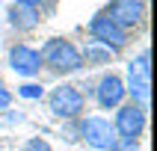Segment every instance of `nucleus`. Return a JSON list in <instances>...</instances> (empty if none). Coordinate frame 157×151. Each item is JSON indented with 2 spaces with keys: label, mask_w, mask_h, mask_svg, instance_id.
Wrapping results in <instances>:
<instances>
[{
  "label": "nucleus",
  "mask_w": 157,
  "mask_h": 151,
  "mask_svg": "<svg viewBox=\"0 0 157 151\" xmlns=\"http://www.w3.org/2000/svg\"><path fill=\"white\" fill-rule=\"evenodd\" d=\"M39 56H42V65L53 68L56 74H74V71L83 68L80 51L68 42V39H59V36H56V39H48V42L42 44Z\"/></svg>",
  "instance_id": "nucleus-1"
},
{
  "label": "nucleus",
  "mask_w": 157,
  "mask_h": 151,
  "mask_svg": "<svg viewBox=\"0 0 157 151\" xmlns=\"http://www.w3.org/2000/svg\"><path fill=\"white\" fill-rule=\"evenodd\" d=\"M48 104H51V113L65 119V122H74L83 115L86 110V98L80 92L77 86H71V83H59V86L51 89V95H48Z\"/></svg>",
  "instance_id": "nucleus-2"
},
{
  "label": "nucleus",
  "mask_w": 157,
  "mask_h": 151,
  "mask_svg": "<svg viewBox=\"0 0 157 151\" xmlns=\"http://www.w3.org/2000/svg\"><path fill=\"white\" fill-rule=\"evenodd\" d=\"M77 136L86 142L89 148H95V151L113 148V142L119 139L116 130H113V122L104 119V115H83V119L77 122Z\"/></svg>",
  "instance_id": "nucleus-3"
},
{
  "label": "nucleus",
  "mask_w": 157,
  "mask_h": 151,
  "mask_svg": "<svg viewBox=\"0 0 157 151\" xmlns=\"http://www.w3.org/2000/svg\"><path fill=\"white\" fill-rule=\"evenodd\" d=\"M145 107L140 104H119L116 107V115H113V130L119 139H128V142H136L145 133Z\"/></svg>",
  "instance_id": "nucleus-4"
},
{
  "label": "nucleus",
  "mask_w": 157,
  "mask_h": 151,
  "mask_svg": "<svg viewBox=\"0 0 157 151\" xmlns=\"http://www.w3.org/2000/svg\"><path fill=\"white\" fill-rule=\"evenodd\" d=\"M86 30H89V36H92L98 44L110 47L113 53H116V51H122L124 44H128V30H122V27L116 24V21H110L104 12H98V15H92V18H89Z\"/></svg>",
  "instance_id": "nucleus-5"
},
{
  "label": "nucleus",
  "mask_w": 157,
  "mask_h": 151,
  "mask_svg": "<svg viewBox=\"0 0 157 151\" xmlns=\"http://www.w3.org/2000/svg\"><path fill=\"white\" fill-rule=\"evenodd\" d=\"M95 101L101 110H116L119 104H124V80L122 74H116V71H107L101 74V80L95 83Z\"/></svg>",
  "instance_id": "nucleus-6"
},
{
  "label": "nucleus",
  "mask_w": 157,
  "mask_h": 151,
  "mask_svg": "<svg viewBox=\"0 0 157 151\" xmlns=\"http://www.w3.org/2000/svg\"><path fill=\"white\" fill-rule=\"evenodd\" d=\"M104 15L110 21H116L122 30H131L145 15V0H110L107 9H104Z\"/></svg>",
  "instance_id": "nucleus-7"
},
{
  "label": "nucleus",
  "mask_w": 157,
  "mask_h": 151,
  "mask_svg": "<svg viewBox=\"0 0 157 151\" xmlns=\"http://www.w3.org/2000/svg\"><path fill=\"white\" fill-rule=\"evenodd\" d=\"M124 95H131V104H140V107H148V98H151V74L136 65V62H128V74H124Z\"/></svg>",
  "instance_id": "nucleus-8"
},
{
  "label": "nucleus",
  "mask_w": 157,
  "mask_h": 151,
  "mask_svg": "<svg viewBox=\"0 0 157 151\" xmlns=\"http://www.w3.org/2000/svg\"><path fill=\"white\" fill-rule=\"evenodd\" d=\"M9 68L15 71L18 77H36L39 71H42V56L36 47L30 44H12L9 47Z\"/></svg>",
  "instance_id": "nucleus-9"
},
{
  "label": "nucleus",
  "mask_w": 157,
  "mask_h": 151,
  "mask_svg": "<svg viewBox=\"0 0 157 151\" xmlns=\"http://www.w3.org/2000/svg\"><path fill=\"white\" fill-rule=\"evenodd\" d=\"M39 9L36 6H21V3H12L9 9V24L15 27V30H33L39 27Z\"/></svg>",
  "instance_id": "nucleus-10"
},
{
  "label": "nucleus",
  "mask_w": 157,
  "mask_h": 151,
  "mask_svg": "<svg viewBox=\"0 0 157 151\" xmlns=\"http://www.w3.org/2000/svg\"><path fill=\"white\" fill-rule=\"evenodd\" d=\"M80 59H83V65H107V62L113 59V51L104 47V44H98L95 39H89L86 47L80 51Z\"/></svg>",
  "instance_id": "nucleus-11"
},
{
  "label": "nucleus",
  "mask_w": 157,
  "mask_h": 151,
  "mask_svg": "<svg viewBox=\"0 0 157 151\" xmlns=\"http://www.w3.org/2000/svg\"><path fill=\"white\" fill-rule=\"evenodd\" d=\"M18 95L27 98V101H42L44 89L39 86V83H33V80H27V83H21V86H18Z\"/></svg>",
  "instance_id": "nucleus-12"
},
{
  "label": "nucleus",
  "mask_w": 157,
  "mask_h": 151,
  "mask_svg": "<svg viewBox=\"0 0 157 151\" xmlns=\"http://www.w3.org/2000/svg\"><path fill=\"white\" fill-rule=\"evenodd\" d=\"M24 151H53L51 145H48V139H42V136H33V139L24 142Z\"/></svg>",
  "instance_id": "nucleus-13"
},
{
  "label": "nucleus",
  "mask_w": 157,
  "mask_h": 151,
  "mask_svg": "<svg viewBox=\"0 0 157 151\" xmlns=\"http://www.w3.org/2000/svg\"><path fill=\"white\" fill-rule=\"evenodd\" d=\"M107 151H140V148H136V142H128V139H116V142H113V148H107Z\"/></svg>",
  "instance_id": "nucleus-14"
},
{
  "label": "nucleus",
  "mask_w": 157,
  "mask_h": 151,
  "mask_svg": "<svg viewBox=\"0 0 157 151\" xmlns=\"http://www.w3.org/2000/svg\"><path fill=\"white\" fill-rule=\"evenodd\" d=\"M9 104H12V92L6 86H0V110H6Z\"/></svg>",
  "instance_id": "nucleus-15"
},
{
  "label": "nucleus",
  "mask_w": 157,
  "mask_h": 151,
  "mask_svg": "<svg viewBox=\"0 0 157 151\" xmlns=\"http://www.w3.org/2000/svg\"><path fill=\"white\" fill-rule=\"evenodd\" d=\"M15 3H21V6H36V9H39V3H42V0H15Z\"/></svg>",
  "instance_id": "nucleus-16"
},
{
  "label": "nucleus",
  "mask_w": 157,
  "mask_h": 151,
  "mask_svg": "<svg viewBox=\"0 0 157 151\" xmlns=\"http://www.w3.org/2000/svg\"><path fill=\"white\" fill-rule=\"evenodd\" d=\"M0 86H3V77H0Z\"/></svg>",
  "instance_id": "nucleus-17"
}]
</instances>
